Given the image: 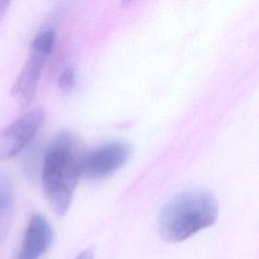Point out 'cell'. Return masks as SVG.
<instances>
[{
	"label": "cell",
	"instance_id": "1",
	"mask_svg": "<svg viewBox=\"0 0 259 259\" xmlns=\"http://www.w3.org/2000/svg\"><path fill=\"white\" fill-rule=\"evenodd\" d=\"M79 142L69 132L60 133L48 146L41 167V185L52 209L63 215L69 209L79 182L83 157Z\"/></svg>",
	"mask_w": 259,
	"mask_h": 259
},
{
	"label": "cell",
	"instance_id": "2",
	"mask_svg": "<svg viewBox=\"0 0 259 259\" xmlns=\"http://www.w3.org/2000/svg\"><path fill=\"white\" fill-rule=\"evenodd\" d=\"M218 213L212 193L202 188L188 189L164 204L158 217V230L164 240L181 242L214 224Z\"/></svg>",
	"mask_w": 259,
	"mask_h": 259
},
{
	"label": "cell",
	"instance_id": "3",
	"mask_svg": "<svg viewBox=\"0 0 259 259\" xmlns=\"http://www.w3.org/2000/svg\"><path fill=\"white\" fill-rule=\"evenodd\" d=\"M56 41V30L46 27L32 38L27 59L11 87V95L21 104L32 100L46 63L53 52Z\"/></svg>",
	"mask_w": 259,
	"mask_h": 259
},
{
	"label": "cell",
	"instance_id": "4",
	"mask_svg": "<svg viewBox=\"0 0 259 259\" xmlns=\"http://www.w3.org/2000/svg\"><path fill=\"white\" fill-rule=\"evenodd\" d=\"M45 110L34 107L0 131V161L17 156L33 140L45 120Z\"/></svg>",
	"mask_w": 259,
	"mask_h": 259
},
{
	"label": "cell",
	"instance_id": "5",
	"mask_svg": "<svg viewBox=\"0 0 259 259\" xmlns=\"http://www.w3.org/2000/svg\"><path fill=\"white\" fill-rule=\"evenodd\" d=\"M131 152V146L125 142L115 141L100 145L83 153L81 173L90 179L106 178L126 163Z\"/></svg>",
	"mask_w": 259,
	"mask_h": 259
},
{
	"label": "cell",
	"instance_id": "6",
	"mask_svg": "<svg viewBox=\"0 0 259 259\" xmlns=\"http://www.w3.org/2000/svg\"><path fill=\"white\" fill-rule=\"evenodd\" d=\"M53 240L54 231L49 221L41 214H34L26 226L14 259H40L50 249Z\"/></svg>",
	"mask_w": 259,
	"mask_h": 259
},
{
	"label": "cell",
	"instance_id": "7",
	"mask_svg": "<svg viewBox=\"0 0 259 259\" xmlns=\"http://www.w3.org/2000/svg\"><path fill=\"white\" fill-rule=\"evenodd\" d=\"M14 186L10 176L0 169V245L5 241L13 217Z\"/></svg>",
	"mask_w": 259,
	"mask_h": 259
},
{
	"label": "cell",
	"instance_id": "8",
	"mask_svg": "<svg viewBox=\"0 0 259 259\" xmlns=\"http://www.w3.org/2000/svg\"><path fill=\"white\" fill-rule=\"evenodd\" d=\"M75 71L72 67H67L63 70L58 78V86L64 92H69L74 87Z\"/></svg>",
	"mask_w": 259,
	"mask_h": 259
},
{
	"label": "cell",
	"instance_id": "9",
	"mask_svg": "<svg viewBox=\"0 0 259 259\" xmlns=\"http://www.w3.org/2000/svg\"><path fill=\"white\" fill-rule=\"evenodd\" d=\"M75 259H94V254L91 249H86L80 252Z\"/></svg>",
	"mask_w": 259,
	"mask_h": 259
},
{
	"label": "cell",
	"instance_id": "10",
	"mask_svg": "<svg viewBox=\"0 0 259 259\" xmlns=\"http://www.w3.org/2000/svg\"><path fill=\"white\" fill-rule=\"evenodd\" d=\"M9 2H4V1H0V22L3 19V17L5 16L7 10H8V6H9Z\"/></svg>",
	"mask_w": 259,
	"mask_h": 259
}]
</instances>
